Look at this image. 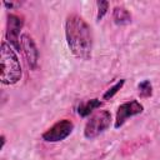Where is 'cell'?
I'll use <instances>...</instances> for the list:
<instances>
[{
    "label": "cell",
    "mask_w": 160,
    "mask_h": 160,
    "mask_svg": "<svg viewBox=\"0 0 160 160\" xmlns=\"http://www.w3.org/2000/svg\"><path fill=\"white\" fill-rule=\"evenodd\" d=\"M74 130V122L69 119H62L50 126L46 131L42 132L41 138L46 142H59L65 140Z\"/></svg>",
    "instance_id": "obj_4"
},
{
    "label": "cell",
    "mask_w": 160,
    "mask_h": 160,
    "mask_svg": "<svg viewBox=\"0 0 160 160\" xmlns=\"http://www.w3.org/2000/svg\"><path fill=\"white\" fill-rule=\"evenodd\" d=\"M24 26V19L15 14H9L6 20V42L14 48L15 51H20L21 44H20V31Z\"/></svg>",
    "instance_id": "obj_5"
},
{
    "label": "cell",
    "mask_w": 160,
    "mask_h": 160,
    "mask_svg": "<svg viewBox=\"0 0 160 160\" xmlns=\"http://www.w3.org/2000/svg\"><path fill=\"white\" fill-rule=\"evenodd\" d=\"M111 122V114L109 110H100L90 116L84 128V136L89 140H92L105 132Z\"/></svg>",
    "instance_id": "obj_3"
},
{
    "label": "cell",
    "mask_w": 160,
    "mask_h": 160,
    "mask_svg": "<svg viewBox=\"0 0 160 160\" xmlns=\"http://www.w3.org/2000/svg\"><path fill=\"white\" fill-rule=\"evenodd\" d=\"M2 5H4L6 9H14V8L19 6V4H18V2H8V1H4V2H2Z\"/></svg>",
    "instance_id": "obj_13"
},
{
    "label": "cell",
    "mask_w": 160,
    "mask_h": 160,
    "mask_svg": "<svg viewBox=\"0 0 160 160\" xmlns=\"http://www.w3.org/2000/svg\"><path fill=\"white\" fill-rule=\"evenodd\" d=\"M96 6H98L96 20L100 21V20H102L104 16L108 14V10H109V1H106V0H98V1H96Z\"/></svg>",
    "instance_id": "obj_12"
},
{
    "label": "cell",
    "mask_w": 160,
    "mask_h": 160,
    "mask_svg": "<svg viewBox=\"0 0 160 160\" xmlns=\"http://www.w3.org/2000/svg\"><path fill=\"white\" fill-rule=\"evenodd\" d=\"M5 142H6V139H5V135H1V149L4 148V145H5Z\"/></svg>",
    "instance_id": "obj_14"
},
{
    "label": "cell",
    "mask_w": 160,
    "mask_h": 160,
    "mask_svg": "<svg viewBox=\"0 0 160 160\" xmlns=\"http://www.w3.org/2000/svg\"><path fill=\"white\" fill-rule=\"evenodd\" d=\"M21 50L26 58V62L31 70H35L39 65V50L34 39L29 34H21L20 36Z\"/></svg>",
    "instance_id": "obj_7"
},
{
    "label": "cell",
    "mask_w": 160,
    "mask_h": 160,
    "mask_svg": "<svg viewBox=\"0 0 160 160\" xmlns=\"http://www.w3.org/2000/svg\"><path fill=\"white\" fill-rule=\"evenodd\" d=\"M65 36L71 54L80 60H89L92 51V32L90 25L78 14L68 15Z\"/></svg>",
    "instance_id": "obj_1"
},
{
    "label": "cell",
    "mask_w": 160,
    "mask_h": 160,
    "mask_svg": "<svg viewBox=\"0 0 160 160\" xmlns=\"http://www.w3.org/2000/svg\"><path fill=\"white\" fill-rule=\"evenodd\" d=\"M131 14L128 9H125L124 6H115L112 9V20L116 25L119 26H124V25H129L131 22Z\"/></svg>",
    "instance_id": "obj_8"
},
{
    "label": "cell",
    "mask_w": 160,
    "mask_h": 160,
    "mask_svg": "<svg viewBox=\"0 0 160 160\" xmlns=\"http://www.w3.org/2000/svg\"><path fill=\"white\" fill-rule=\"evenodd\" d=\"M144 111V106L142 104H140V101L132 99L130 101H126L121 105H119L118 110H116V116H115V122H114V128L115 129H120L125 121L131 118V116H136L139 114H141Z\"/></svg>",
    "instance_id": "obj_6"
},
{
    "label": "cell",
    "mask_w": 160,
    "mask_h": 160,
    "mask_svg": "<svg viewBox=\"0 0 160 160\" xmlns=\"http://www.w3.org/2000/svg\"><path fill=\"white\" fill-rule=\"evenodd\" d=\"M102 105V102L99 100V99H90V100H88V101H85V102H81L79 106H78V114H79V116H81V118H86V116H89L95 109H98V108H100Z\"/></svg>",
    "instance_id": "obj_9"
},
{
    "label": "cell",
    "mask_w": 160,
    "mask_h": 160,
    "mask_svg": "<svg viewBox=\"0 0 160 160\" xmlns=\"http://www.w3.org/2000/svg\"><path fill=\"white\" fill-rule=\"evenodd\" d=\"M22 76L21 65L19 58L6 41L1 42L0 54V80L4 85H14Z\"/></svg>",
    "instance_id": "obj_2"
},
{
    "label": "cell",
    "mask_w": 160,
    "mask_h": 160,
    "mask_svg": "<svg viewBox=\"0 0 160 160\" xmlns=\"http://www.w3.org/2000/svg\"><path fill=\"white\" fill-rule=\"evenodd\" d=\"M124 84H125V79H120L118 82H115L112 86H110L105 92H104V95H102V99L104 100H110L122 86H124Z\"/></svg>",
    "instance_id": "obj_11"
},
{
    "label": "cell",
    "mask_w": 160,
    "mask_h": 160,
    "mask_svg": "<svg viewBox=\"0 0 160 160\" xmlns=\"http://www.w3.org/2000/svg\"><path fill=\"white\" fill-rule=\"evenodd\" d=\"M138 92L140 98H150L152 95V85L150 80H142L138 84Z\"/></svg>",
    "instance_id": "obj_10"
}]
</instances>
